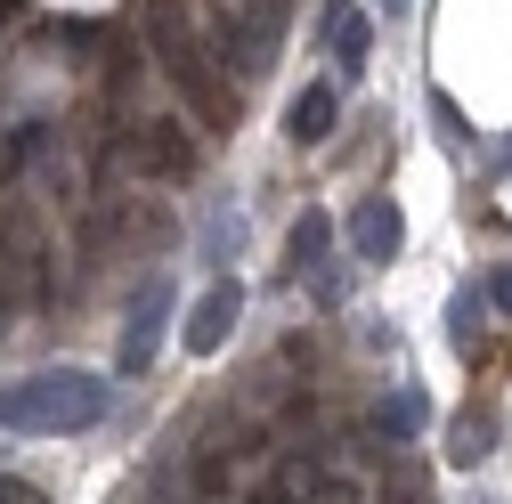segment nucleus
<instances>
[{
  "mask_svg": "<svg viewBox=\"0 0 512 504\" xmlns=\"http://www.w3.org/2000/svg\"><path fill=\"white\" fill-rule=\"evenodd\" d=\"M269 33H277V25H269V17H244L236 0L212 9V49L236 66V82H261V74H269Z\"/></svg>",
  "mask_w": 512,
  "mask_h": 504,
  "instance_id": "3",
  "label": "nucleus"
},
{
  "mask_svg": "<svg viewBox=\"0 0 512 504\" xmlns=\"http://www.w3.org/2000/svg\"><path fill=\"white\" fill-rule=\"evenodd\" d=\"M326 252H334V220L326 212H301L293 236H285V269L293 277H317V269H326Z\"/></svg>",
  "mask_w": 512,
  "mask_h": 504,
  "instance_id": "7",
  "label": "nucleus"
},
{
  "mask_svg": "<svg viewBox=\"0 0 512 504\" xmlns=\"http://www.w3.org/2000/svg\"><path fill=\"white\" fill-rule=\"evenodd\" d=\"M374 9H382V17H399V9H415V0H374Z\"/></svg>",
  "mask_w": 512,
  "mask_h": 504,
  "instance_id": "17",
  "label": "nucleus"
},
{
  "mask_svg": "<svg viewBox=\"0 0 512 504\" xmlns=\"http://www.w3.org/2000/svg\"><path fill=\"white\" fill-rule=\"evenodd\" d=\"M293 139H301V147H326V139H334V82H309V90L293 98Z\"/></svg>",
  "mask_w": 512,
  "mask_h": 504,
  "instance_id": "8",
  "label": "nucleus"
},
{
  "mask_svg": "<svg viewBox=\"0 0 512 504\" xmlns=\"http://www.w3.org/2000/svg\"><path fill=\"white\" fill-rule=\"evenodd\" d=\"M488 448H496V407H464L447 431V464H480Z\"/></svg>",
  "mask_w": 512,
  "mask_h": 504,
  "instance_id": "11",
  "label": "nucleus"
},
{
  "mask_svg": "<svg viewBox=\"0 0 512 504\" xmlns=\"http://www.w3.org/2000/svg\"><path fill=\"white\" fill-rule=\"evenodd\" d=\"M147 171H163V179H187V171H196V147L179 139V122H147Z\"/></svg>",
  "mask_w": 512,
  "mask_h": 504,
  "instance_id": "12",
  "label": "nucleus"
},
{
  "mask_svg": "<svg viewBox=\"0 0 512 504\" xmlns=\"http://www.w3.org/2000/svg\"><path fill=\"white\" fill-rule=\"evenodd\" d=\"M399 236H407V220H399L391 196H366L350 212V252H358V261H399Z\"/></svg>",
  "mask_w": 512,
  "mask_h": 504,
  "instance_id": "6",
  "label": "nucleus"
},
{
  "mask_svg": "<svg viewBox=\"0 0 512 504\" xmlns=\"http://www.w3.org/2000/svg\"><path fill=\"white\" fill-rule=\"evenodd\" d=\"M0 504H49L33 480H17V472H0Z\"/></svg>",
  "mask_w": 512,
  "mask_h": 504,
  "instance_id": "16",
  "label": "nucleus"
},
{
  "mask_svg": "<svg viewBox=\"0 0 512 504\" xmlns=\"http://www.w3.org/2000/svg\"><path fill=\"white\" fill-rule=\"evenodd\" d=\"M480 293H488V309H504V318H512V261H496V269H488V285H480Z\"/></svg>",
  "mask_w": 512,
  "mask_h": 504,
  "instance_id": "15",
  "label": "nucleus"
},
{
  "mask_svg": "<svg viewBox=\"0 0 512 504\" xmlns=\"http://www.w3.org/2000/svg\"><path fill=\"white\" fill-rule=\"evenodd\" d=\"M423 415H431V399H423V391H391V399H382V431H391V439H415V431H423Z\"/></svg>",
  "mask_w": 512,
  "mask_h": 504,
  "instance_id": "13",
  "label": "nucleus"
},
{
  "mask_svg": "<svg viewBox=\"0 0 512 504\" xmlns=\"http://www.w3.org/2000/svg\"><path fill=\"white\" fill-rule=\"evenodd\" d=\"M114 407V391L98 383L90 366H41L25 383L0 391V431H25V439H74Z\"/></svg>",
  "mask_w": 512,
  "mask_h": 504,
  "instance_id": "1",
  "label": "nucleus"
},
{
  "mask_svg": "<svg viewBox=\"0 0 512 504\" xmlns=\"http://www.w3.org/2000/svg\"><path fill=\"white\" fill-rule=\"evenodd\" d=\"M163 318H171V293H163V277H155V285L131 301V326H122V374H147V366H155Z\"/></svg>",
  "mask_w": 512,
  "mask_h": 504,
  "instance_id": "5",
  "label": "nucleus"
},
{
  "mask_svg": "<svg viewBox=\"0 0 512 504\" xmlns=\"http://www.w3.org/2000/svg\"><path fill=\"white\" fill-rule=\"evenodd\" d=\"M147 41H155L163 82L187 98V114H196V122H212V131H228V122H236V98L212 82V49L196 41V25H187V9H179V0H155V9H147Z\"/></svg>",
  "mask_w": 512,
  "mask_h": 504,
  "instance_id": "2",
  "label": "nucleus"
},
{
  "mask_svg": "<svg viewBox=\"0 0 512 504\" xmlns=\"http://www.w3.org/2000/svg\"><path fill=\"white\" fill-rule=\"evenodd\" d=\"M41 139H49V122H17V139H9V171H17V163H33V155H41Z\"/></svg>",
  "mask_w": 512,
  "mask_h": 504,
  "instance_id": "14",
  "label": "nucleus"
},
{
  "mask_svg": "<svg viewBox=\"0 0 512 504\" xmlns=\"http://www.w3.org/2000/svg\"><path fill=\"white\" fill-rule=\"evenodd\" d=\"M326 49H334V66H342V74H358V66H366V49H374V17H358V9H334V25H326Z\"/></svg>",
  "mask_w": 512,
  "mask_h": 504,
  "instance_id": "9",
  "label": "nucleus"
},
{
  "mask_svg": "<svg viewBox=\"0 0 512 504\" xmlns=\"http://www.w3.org/2000/svg\"><path fill=\"white\" fill-rule=\"evenodd\" d=\"M236 318H244V285L220 269V277L196 293V309H187V350H196V358H212V350L236 334Z\"/></svg>",
  "mask_w": 512,
  "mask_h": 504,
  "instance_id": "4",
  "label": "nucleus"
},
{
  "mask_svg": "<svg viewBox=\"0 0 512 504\" xmlns=\"http://www.w3.org/2000/svg\"><path fill=\"white\" fill-rule=\"evenodd\" d=\"M480 326H488V293L480 285H456V293H447V342L472 358L480 350Z\"/></svg>",
  "mask_w": 512,
  "mask_h": 504,
  "instance_id": "10",
  "label": "nucleus"
}]
</instances>
